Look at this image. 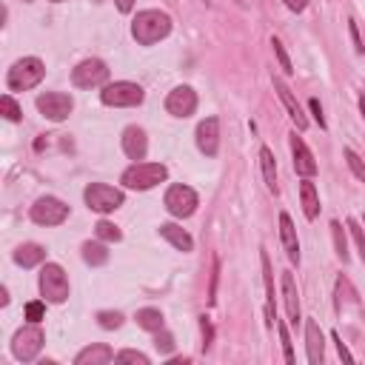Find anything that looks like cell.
<instances>
[{
    "label": "cell",
    "mask_w": 365,
    "mask_h": 365,
    "mask_svg": "<svg viewBox=\"0 0 365 365\" xmlns=\"http://www.w3.org/2000/svg\"><path fill=\"white\" fill-rule=\"evenodd\" d=\"M171 32V17L160 9H146L137 12V17L132 20V38L140 46H155L160 40H166Z\"/></svg>",
    "instance_id": "1"
},
{
    "label": "cell",
    "mask_w": 365,
    "mask_h": 365,
    "mask_svg": "<svg viewBox=\"0 0 365 365\" xmlns=\"http://www.w3.org/2000/svg\"><path fill=\"white\" fill-rule=\"evenodd\" d=\"M43 77H46L43 60L40 57H23L9 69L6 86H9V91H29V88H35Z\"/></svg>",
    "instance_id": "2"
},
{
    "label": "cell",
    "mask_w": 365,
    "mask_h": 365,
    "mask_svg": "<svg viewBox=\"0 0 365 365\" xmlns=\"http://www.w3.org/2000/svg\"><path fill=\"white\" fill-rule=\"evenodd\" d=\"M166 177H169V169L163 163H134L123 171L120 182L134 192H148V189H155L157 182H163Z\"/></svg>",
    "instance_id": "3"
},
{
    "label": "cell",
    "mask_w": 365,
    "mask_h": 365,
    "mask_svg": "<svg viewBox=\"0 0 365 365\" xmlns=\"http://www.w3.org/2000/svg\"><path fill=\"white\" fill-rule=\"evenodd\" d=\"M83 200L91 211H98V215H111V211H117L123 205L126 194L114 186H109V182H88L86 192H83Z\"/></svg>",
    "instance_id": "4"
},
{
    "label": "cell",
    "mask_w": 365,
    "mask_h": 365,
    "mask_svg": "<svg viewBox=\"0 0 365 365\" xmlns=\"http://www.w3.org/2000/svg\"><path fill=\"white\" fill-rule=\"evenodd\" d=\"M146 98V91L137 86V83H129V80H117V83H109L103 86L100 91V100L106 106H114V109H134L140 106Z\"/></svg>",
    "instance_id": "5"
},
{
    "label": "cell",
    "mask_w": 365,
    "mask_h": 365,
    "mask_svg": "<svg viewBox=\"0 0 365 365\" xmlns=\"http://www.w3.org/2000/svg\"><path fill=\"white\" fill-rule=\"evenodd\" d=\"M40 294L46 302H66L69 300V277L57 263H46L40 268Z\"/></svg>",
    "instance_id": "6"
},
{
    "label": "cell",
    "mask_w": 365,
    "mask_h": 365,
    "mask_svg": "<svg viewBox=\"0 0 365 365\" xmlns=\"http://www.w3.org/2000/svg\"><path fill=\"white\" fill-rule=\"evenodd\" d=\"M43 343H46V337H43L40 325H38V323H29V325H23V328L15 334V340H12V354H15L20 362H32V359L40 354Z\"/></svg>",
    "instance_id": "7"
},
{
    "label": "cell",
    "mask_w": 365,
    "mask_h": 365,
    "mask_svg": "<svg viewBox=\"0 0 365 365\" xmlns=\"http://www.w3.org/2000/svg\"><path fill=\"white\" fill-rule=\"evenodd\" d=\"M163 205H166V211H169L171 217L186 220V217H192L194 211H197L200 200H197V192H194L192 186H182V182H177V186H171V189L166 192Z\"/></svg>",
    "instance_id": "8"
},
{
    "label": "cell",
    "mask_w": 365,
    "mask_h": 365,
    "mask_svg": "<svg viewBox=\"0 0 365 365\" xmlns=\"http://www.w3.org/2000/svg\"><path fill=\"white\" fill-rule=\"evenodd\" d=\"M29 217H32V223L46 226V228L63 226V223L69 220V205H66L63 200H57V197H49V194H46V197H40V200L32 205Z\"/></svg>",
    "instance_id": "9"
},
{
    "label": "cell",
    "mask_w": 365,
    "mask_h": 365,
    "mask_svg": "<svg viewBox=\"0 0 365 365\" xmlns=\"http://www.w3.org/2000/svg\"><path fill=\"white\" fill-rule=\"evenodd\" d=\"M106 80H109V69L98 57H88V60H83V63H77L72 69V86L75 88H98Z\"/></svg>",
    "instance_id": "10"
},
{
    "label": "cell",
    "mask_w": 365,
    "mask_h": 365,
    "mask_svg": "<svg viewBox=\"0 0 365 365\" xmlns=\"http://www.w3.org/2000/svg\"><path fill=\"white\" fill-rule=\"evenodd\" d=\"M38 109L52 123H63L75 109V100L63 91H43V95H38Z\"/></svg>",
    "instance_id": "11"
},
{
    "label": "cell",
    "mask_w": 365,
    "mask_h": 365,
    "mask_svg": "<svg viewBox=\"0 0 365 365\" xmlns=\"http://www.w3.org/2000/svg\"><path fill=\"white\" fill-rule=\"evenodd\" d=\"M197 109V91L192 86H177L166 98V111L171 117H192Z\"/></svg>",
    "instance_id": "12"
},
{
    "label": "cell",
    "mask_w": 365,
    "mask_h": 365,
    "mask_svg": "<svg viewBox=\"0 0 365 365\" xmlns=\"http://www.w3.org/2000/svg\"><path fill=\"white\" fill-rule=\"evenodd\" d=\"M197 148L203 151L205 157H215L220 151V120L217 117H205L203 123L197 126Z\"/></svg>",
    "instance_id": "13"
},
{
    "label": "cell",
    "mask_w": 365,
    "mask_h": 365,
    "mask_svg": "<svg viewBox=\"0 0 365 365\" xmlns=\"http://www.w3.org/2000/svg\"><path fill=\"white\" fill-rule=\"evenodd\" d=\"M291 157H294V171L300 177H314L317 174V160L311 155V148L297 134H291Z\"/></svg>",
    "instance_id": "14"
},
{
    "label": "cell",
    "mask_w": 365,
    "mask_h": 365,
    "mask_svg": "<svg viewBox=\"0 0 365 365\" xmlns=\"http://www.w3.org/2000/svg\"><path fill=\"white\" fill-rule=\"evenodd\" d=\"M274 91H277V98L283 100L288 117L294 120V126H297L300 132H306V129H309V117L302 114V109H300V103H297V98H294V91H291L280 77H274Z\"/></svg>",
    "instance_id": "15"
},
{
    "label": "cell",
    "mask_w": 365,
    "mask_h": 365,
    "mask_svg": "<svg viewBox=\"0 0 365 365\" xmlns=\"http://www.w3.org/2000/svg\"><path fill=\"white\" fill-rule=\"evenodd\" d=\"M120 143H123V151H126V157L140 163L146 157V151H148V140H146V132L140 126H129L123 132V137H120Z\"/></svg>",
    "instance_id": "16"
},
{
    "label": "cell",
    "mask_w": 365,
    "mask_h": 365,
    "mask_svg": "<svg viewBox=\"0 0 365 365\" xmlns=\"http://www.w3.org/2000/svg\"><path fill=\"white\" fill-rule=\"evenodd\" d=\"M306 351H309V362L311 365H323V351H325V343H323V331H320V323L317 320H309L306 323Z\"/></svg>",
    "instance_id": "17"
},
{
    "label": "cell",
    "mask_w": 365,
    "mask_h": 365,
    "mask_svg": "<svg viewBox=\"0 0 365 365\" xmlns=\"http://www.w3.org/2000/svg\"><path fill=\"white\" fill-rule=\"evenodd\" d=\"M280 240H283V249H286V257L300 265V240H297V228L291 223L288 215H280Z\"/></svg>",
    "instance_id": "18"
},
{
    "label": "cell",
    "mask_w": 365,
    "mask_h": 365,
    "mask_svg": "<svg viewBox=\"0 0 365 365\" xmlns=\"http://www.w3.org/2000/svg\"><path fill=\"white\" fill-rule=\"evenodd\" d=\"M283 302H286L288 323L297 325L300 323V294H297V283L291 277V271H283Z\"/></svg>",
    "instance_id": "19"
},
{
    "label": "cell",
    "mask_w": 365,
    "mask_h": 365,
    "mask_svg": "<svg viewBox=\"0 0 365 365\" xmlns=\"http://www.w3.org/2000/svg\"><path fill=\"white\" fill-rule=\"evenodd\" d=\"M260 263H263V280H265V325L274 328L277 325V314H274V271H271V260L268 254L263 251L260 254Z\"/></svg>",
    "instance_id": "20"
},
{
    "label": "cell",
    "mask_w": 365,
    "mask_h": 365,
    "mask_svg": "<svg viewBox=\"0 0 365 365\" xmlns=\"http://www.w3.org/2000/svg\"><path fill=\"white\" fill-rule=\"evenodd\" d=\"M160 237H163V240H169L171 246H174L177 251H182V254H189V251L194 249V240H192V234H189L186 228H180L177 223H163V226H160Z\"/></svg>",
    "instance_id": "21"
},
{
    "label": "cell",
    "mask_w": 365,
    "mask_h": 365,
    "mask_svg": "<svg viewBox=\"0 0 365 365\" xmlns=\"http://www.w3.org/2000/svg\"><path fill=\"white\" fill-rule=\"evenodd\" d=\"M111 359H114V351H111L109 345L98 343V345L83 348V351L75 357V365H109Z\"/></svg>",
    "instance_id": "22"
},
{
    "label": "cell",
    "mask_w": 365,
    "mask_h": 365,
    "mask_svg": "<svg viewBox=\"0 0 365 365\" xmlns=\"http://www.w3.org/2000/svg\"><path fill=\"white\" fill-rule=\"evenodd\" d=\"M300 200H302V211H306L309 220H317L320 217V197H317V189L311 177H302L300 182Z\"/></svg>",
    "instance_id": "23"
},
{
    "label": "cell",
    "mask_w": 365,
    "mask_h": 365,
    "mask_svg": "<svg viewBox=\"0 0 365 365\" xmlns=\"http://www.w3.org/2000/svg\"><path fill=\"white\" fill-rule=\"evenodd\" d=\"M43 260H46V249L38 246V242H26V246H20V249L15 251V263L23 265V268H35V265H40Z\"/></svg>",
    "instance_id": "24"
},
{
    "label": "cell",
    "mask_w": 365,
    "mask_h": 365,
    "mask_svg": "<svg viewBox=\"0 0 365 365\" xmlns=\"http://www.w3.org/2000/svg\"><path fill=\"white\" fill-rule=\"evenodd\" d=\"M260 166H263V177H265L268 192L277 194V163H274V155H271L268 146L260 148Z\"/></svg>",
    "instance_id": "25"
},
{
    "label": "cell",
    "mask_w": 365,
    "mask_h": 365,
    "mask_svg": "<svg viewBox=\"0 0 365 365\" xmlns=\"http://www.w3.org/2000/svg\"><path fill=\"white\" fill-rule=\"evenodd\" d=\"M134 320H137V325H140V328H146V331H151V334L160 331V328H163V323H166L160 309H140V311L134 314Z\"/></svg>",
    "instance_id": "26"
},
{
    "label": "cell",
    "mask_w": 365,
    "mask_h": 365,
    "mask_svg": "<svg viewBox=\"0 0 365 365\" xmlns=\"http://www.w3.org/2000/svg\"><path fill=\"white\" fill-rule=\"evenodd\" d=\"M83 260H86L88 265H106V263H109V251H106V246H103V240H98V242H83Z\"/></svg>",
    "instance_id": "27"
},
{
    "label": "cell",
    "mask_w": 365,
    "mask_h": 365,
    "mask_svg": "<svg viewBox=\"0 0 365 365\" xmlns=\"http://www.w3.org/2000/svg\"><path fill=\"white\" fill-rule=\"evenodd\" d=\"M331 237H334V249H337V257L343 263H348V240H345V228L340 220L331 223Z\"/></svg>",
    "instance_id": "28"
},
{
    "label": "cell",
    "mask_w": 365,
    "mask_h": 365,
    "mask_svg": "<svg viewBox=\"0 0 365 365\" xmlns=\"http://www.w3.org/2000/svg\"><path fill=\"white\" fill-rule=\"evenodd\" d=\"M95 234H98V240H103V242H120V240H123V231H120L114 223H109V220H100V223L95 226Z\"/></svg>",
    "instance_id": "29"
},
{
    "label": "cell",
    "mask_w": 365,
    "mask_h": 365,
    "mask_svg": "<svg viewBox=\"0 0 365 365\" xmlns=\"http://www.w3.org/2000/svg\"><path fill=\"white\" fill-rule=\"evenodd\" d=\"M0 111H3V117L12 120V123H17V120L23 117V109L15 103L12 95H3V98H0Z\"/></svg>",
    "instance_id": "30"
},
{
    "label": "cell",
    "mask_w": 365,
    "mask_h": 365,
    "mask_svg": "<svg viewBox=\"0 0 365 365\" xmlns=\"http://www.w3.org/2000/svg\"><path fill=\"white\" fill-rule=\"evenodd\" d=\"M343 157H345V163H348V169L354 171V177L365 182V163L359 160V155H357V151H354V148H343Z\"/></svg>",
    "instance_id": "31"
},
{
    "label": "cell",
    "mask_w": 365,
    "mask_h": 365,
    "mask_svg": "<svg viewBox=\"0 0 365 365\" xmlns=\"http://www.w3.org/2000/svg\"><path fill=\"white\" fill-rule=\"evenodd\" d=\"M98 325L106 328V331H114V328L123 325V314H120V311H100L98 314Z\"/></svg>",
    "instance_id": "32"
},
{
    "label": "cell",
    "mask_w": 365,
    "mask_h": 365,
    "mask_svg": "<svg viewBox=\"0 0 365 365\" xmlns=\"http://www.w3.org/2000/svg\"><path fill=\"white\" fill-rule=\"evenodd\" d=\"M271 46H274V54H277V60H280V69H283L286 75H294V66H291V57H288V52L283 49L280 38H271Z\"/></svg>",
    "instance_id": "33"
},
{
    "label": "cell",
    "mask_w": 365,
    "mask_h": 365,
    "mask_svg": "<svg viewBox=\"0 0 365 365\" xmlns=\"http://www.w3.org/2000/svg\"><path fill=\"white\" fill-rule=\"evenodd\" d=\"M155 348H157L160 354H171V351H174V337H171L166 328L155 331Z\"/></svg>",
    "instance_id": "34"
},
{
    "label": "cell",
    "mask_w": 365,
    "mask_h": 365,
    "mask_svg": "<svg viewBox=\"0 0 365 365\" xmlns=\"http://www.w3.org/2000/svg\"><path fill=\"white\" fill-rule=\"evenodd\" d=\"M277 331H280V343H283V354H286V362L294 365L297 357H294V345H291V337H288V328L283 323H277Z\"/></svg>",
    "instance_id": "35"
},
{
    "label": "cell",
    "mask_w": 365,
    "mask_h": 365,
    "mask_svg": "<svg viewBox=\"0 0 365 365\" xmlns=\"http://www.w3.org/2000/svg\"><path fill=\"white\" fill-rule=\"evenodd\" d=\"M114 362H134V365H148V357L134 351V348H126V351H120L114 354Z\"/></svg>",
    "instance_id": "36"
},
{
    "label": "cell",
    "mask_w": 365,
    "mask_h": 365,
    "mask_svg": "<svg viewBox=\"0 0 365 365\" xmlns=\"http://www.w3.org/2000/svg\"><path fill=\"white\" fill-rule=\"evenodd\" d=\"M343 297H345L348 302H357V294H354V288H351V283H348L345 277L337 280V309L343 306Z\"/></svg>",
    "instance_id": "37"
},
{
    "label": "cell",
    "mask_w": 365,
    "mask_h": 365,
    "mask_svg": "<svg viewBox=\"0 0 365 365\" xmlns=\"http://www.w3.org/2000/svg\"><path fill=\"white\" fill-rule=\"evenodd\" d=\"M345 226L351 228V237H354V242H357V249H359V257H362V263H365V231L359 228V223H357V220H348Z\"/></svg>",
    "instance_id": "38"
},
{
    "label": "cell",
    "mask_w": 365,
    "mask_h": 365,
    "mask_svg": "<svg viewBox=\"0 0 365 365\" xmlns=\"http://www.w3.org/2000/svg\"><path fill=\"white\" fill-rule=\"evenodd\" d=\"M217 280H220V260L211 257V288H208V302L217 300Z\"/></svg>",
    "instance_id": "39"
},
{
    "label": "cell",
    "mask_w": 365,
    "mask_h": 365,
    "mask_svg": "<svg viewBox=\"0 0 365 365\" xmlns=\"http://www.w3.org/2000/svg\"><path fill=\"white\" fill-rule=\"evenodd\" d=\"M43 314H46V306H43L40 300H35V302H29V306H26V320L29 323H40Z\"/></svg>",
    "instance_id": "40"
},
{
    "label": "cell",
    "mask_w": 365,
    "mask_h": 365,
    "mask_svg": "<svg viewBox=\"0 0 365 365\" xmlns=\"http://www.w3.org/2000/svg\"><path fill=\"white\" fill-rule=\"evenodd\" d=\"M200 328H203V351H208V348H211V340H215V331H211L208 317H200Z\"/></svg>",
    "instance_id": "41"
},
{
    "label": "cell",
    "mask_w": 365,
    "mask_h": 365,
    "mask_svg": "<svg viewBox=\"0 0 365 365\" xmlns=\"http://www.w3.org/2000/svg\"><path fill=\"white\" fill-rule=\"evenodd\" d=\"M309 109H311V114H314V120H317V126L325 129V117H323V109H320V100H317V98L309 100Z\"/></svg>",
    "instance_id": "42"
},
{
    "label": "cell",
    "mask_w": 365,
    "mask_h": 365,
    "mask_svg": "<svg viewBox=\"0 0 365 365\" xmlns=\"http://www.w3.org/2000/svg\"><path fill=\"white\" fill-rule=\"evenodd\" d=\"M348 32H351V40H354L357 54H362V52H365V46H362V40H359V32H357V23H354V20H348Z\"/></svg>",
    "instance_id": "43"
},
{
    "label": "cell",
    "mask_w": 365,
    "mask_h": 365,
    "mask_svg": "<svg viewBox=\"0 0 365 365\" xmlns=\"http://www.w3.org/2000/svg\"><path fill=\"white\" fill-rule=\"evenodd\" d=\"M334 343H337V351H340V357L345 359V362H354V357H351V351L345 348V343L340 340V334H334Z\"/></svg>",
    "instance_id": "44"
},
{
    "label": "cell",
    "mask_w": 365,
    "mask_h": 365,
    "mask_svg": "<svg viewBox=\"0 0 365 365\" xmlns=\"http://www.w3.org/2000/svg\"><path fill=\"white\" fill-rule=\"evenodd\" d=\"M283 3H286L291 12H302V9L309 6V0H283Z\"/></svg>",
    "instance_id": "45"
},
{
    "label": "cell",
    "mask_w": 365,
    "mask_h": 365,
    "mask_svg": "<svg viewBox=\"0 0 365 365\" xmlns=\"http://www.w3.org/2000/svg\"><path fill=\"white\" fill-rule=\"evenodd\" d=\"M114 3H117V9H120V12H123V15L134 9V0H114Z\"/></svg>",
    "instance_id": "46"
},
{
    "label": "cell",
    "mask_w": 365,
    "mask_h": 365,
    "mask_svg": "<svg viewBox=\"0 0 365 365\" xmlns=\"http://www.w3.org/2000/svg\"><path fill=\"white\" fill-rule=\"evenodd\" d=\"M0 302H3V306H9V291H6V288L0 291Z\"/></svg>",
    "instance_id": "47"
},
{
    "label": "cell",
    "mask_w": 365,
    "mask_h": 365,
    "mask_svg": "<svg viewBox=\"0 0 365 365\" xmlns=\"http://www.w3.org/2000/svg\"><path fill=\"white\" fill-rule=\"evenodd\" d=\"M359 111H362V120H365V91L359 95Z\"/></svg>",
    "instance_id": "48"
},
{
    "label": "cell",
    "mask_w": 365,
    "mask_h": 365,
    "mask_svg": "<svg viewBox=\"0 0 365 365\" xmlns=\"http://www.w3.org/2000/svg\"><path fill=\"white\" fill-rule=\"evenodd\" d=\"M52 3H63V0H52Z\"/></svg>",
    "instance_id": "49"
},
{
    "label": "cell",
    "mask_w": 365,
    "mask_h": 365,
    "mask_svg": "<svg viewBox=\"0 0 365 365\" xmlns=\"http://www.w3.org/2000/svg\"><path fill=\"white\" fill-rule=\"evenodd\" d=\"M362 220H365V211H362Z\"/></svg>",
    "instance_id": "50"
}]
</instances>
